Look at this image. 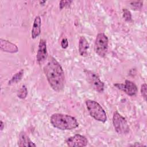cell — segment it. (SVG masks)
<instances>
[{
    "instance_id": "cell-1",
    "label": "cell",
    "mask_w": 147,
    "mask_h": 147,
    "mask_svg": "<svg viewBox=\"0 0 147 147\" xmlns=\"http://www.w3.org/2000/svg\"><path fill=\"white\" fill-rule=\"evenodd\" d=\"M43 70L52 88L56 92L61 91L64 87L65 76L59 63L52 56H49Z\"/></svg>"
},
{
    "instance_id": "cell-2",
    "label": "cell",
    "mask_w": 147,
    "mask_h": 147,
    "mask_svg": "<svg viewBox=\"0 0 147 147\" xmlns=\"http://www.w3.org/2000/svg\"><path fill=\"white\" fill-rule=\"evenodd\" d=\"M50 122L54 127L62 130L74 129L79 126L75 117L61 113L53 114L50 118Z\"/></svg>"
},
{
    "instance_id": "cell-3",
    "label": "cell",
    "mask_w": 147,
    "mask_h": 147,
    "mask_svg": "<svg viewBox=\"0 0 147 147\" xmlns=\"http://www.w3.org/2000/svg\"><path fill=\"white\" fill-rule=\"evenodd\" d=\"M86 105L90 115L92 118L102 123H105L106 121V113L97 102L87 99L86 100Z\"/></svg>"
},
{
    "instance_id": "cell-4",
    "label": "cell",
    "mask_w": 147,
    "mask_h": 147,
    "mask_svg": "<svg viewBox=\"0 0 147 147\" xmlns=\"http://www.w3.org/2000/svg\"><path fill=\"white\" fill-rule=\"evenodd\" d=\"M113 123L115 130L119 134H126L130 131L129 126L125 119L119 113L115 111L113 116Z\"/></svg>"
},
{
    "instance_id": "cell-5",
    "label": "cell",
    "mask_w": 147,
    "mask_h": 147,
    "mask_svg": "<svg viewBox=\"0 0 147 147\" xmlns=\"http://www.w3.org/2000/svg\"><path fill=\"white\" fill-rule=\"evenodd\" d=\"M109 40L107 36L103 33H99L97 34L94 44L95 53L100 57L105 56L108 49Z\"/></svg>"
},
{
    "instance_id": "cell-6",
    "label": "cell",
    "mask_w": 147,
    "mask_h": 147,
    "mask_svg": "<svg viewBox=\"0 0 147 147\" xmlns=\"http://www.w3.org/2000/svg\"><path fill=\"white\" fill-rule=\"evenodd\" d=\"M84 72L87 81L92 88L98 92H102L104 90L105 84L103 82L100 80L99 76L95 73L89 70H85Z\"/></svg>"
},
{
    "instance_id": "cell-7",
    "label": "cell",
    "mask_w": 147,
    "mask_h": 147,
    "mask_svg": "<svg viewBox=\"0 0 147 147\" xmlns=\"http://www.w3.org/2000/svg\"><path fill=\"white\" fill-rule=\"evenodd\" d=\"M114 86L118 89L123 91L129 96L136 95L138 91L137 87L135 83L129 80H126L125 84L115 83Z\"/></svg>"
},
{
    "instance_id": "cell-8",
    "label": "cell",
    "mask_w": 147,
    "mask_h": 147,
    "mask_svg": "<svg viewBox=\"0 0 147 147\" xmlns=\"http://www.w3.org/2000/svg\"><path fill=\"white\" fill-rule=\"evenodd\" d=\"M66 143L70 147H84L87 146L88 140L85 136L77 134L68 138Z\"/></svg>"
},
{
    "instance_id": "cell-9",
    "label": "cell",
    "mask_w": 147,
    "mask_h": 147,
    "mask_svg": "<svg viewBox=\"0 0 147 147\" xmlns=\"http://www.w3.org/2000/svg\"><path fill=\"white\" fill-rule=\"evenodd\" d=\"M48 57V52L46 41L44 39H41L39 42L36 59L37 63L40 65L45 62Z\"/></svg>"
},
{
    "instance_id": "cell-10",
    "label": "cell",
    "mask_w": 147,
    "mask_h": 147,
    "mask_svg": "<svg viewBox=\"0 0 147 147\" xmlns=\"http://www.w3.org/2000/svg\"><path fill=\"white\" fill-rule=\"evenodd\" d=\"M0 48L2 51L11 53H14L18 51V48L16 45L2 38L0 39Z\"/></svg>"
},
{
    "instance_id": "cell-11",
    "label": "cell",
    "mask_w": 147,
    "mask_h": 147,
    "mask_svg": "<svg viewBox=\"0 0 147 147\" xmlns=\"http://www.w3.org/2000/svg\"><path fill=\"white\" fill-rule=\"evenodd\" d=\"M18 145L20 147L36 146V145L30 140L29 137L24 131H21L19 135Z\"/></svg>"
},
{
    "instance_id": "cell-12",
    "label": "cell",
    "mask_w": 147,
    "mask_h": 147,
    "mask_svg": "<svg viewBox=\"0 0 147 147\" xmlns=\"http://www.w3.org/2000/svg\"><path fill=\"white\" fill-rule=\"evenodd\" d=\"M41 20L39 16L35 17L33 21V24L31 31V36L33 39H34L39 36L41 33Z\"/></svg>"
},
{
    "instance_id": "cell-13",
    "label": "cell",
    "mask_w": 147,
    "mask_h": 147,
    "mask_svg": "<svg viewBox=\"0 0 147 147\" xmlns=\"http://www.w3.org/2000/svg\"><path fill=\"white\" fill-rule=\"evenodd\" d=\"M89 48V43L84 36H80L79 41V52L81 56H87L88 49Z\"/></svg>"
},
{
    "instance_id": "cell-14",
    "label": "cell",
    "mask_w": 147,
    "mask_h": 147,
    "mask_svg": "<svg viewBox=\"0 0 147 147\" xmlns=\"http://www.w3.org/2000/svg\"><path fill=\"white\" fill-rule=\"evenodd\" d=\"M23 75H24V70L21 69L19 72H18L12 76L11 79L9 81L8 84L12 85V84L17 83L18 82H20L21 80Z\"/></svg>"
},
{
    "instance_id": "cell-15",
    "label": "cell",
    "mask_w": 147,
    "mask_h": 147,
    "mask_svg": "<svg viewBox=\"0 0 147 147\" xmlns=\"http://www.w3.org/2000/svg\"><path fill=\"white\" fill-rule=\"evenodd\" d=\"M28 95V89L26 86L23 85L17 92V96L21 99H25Z\"/></svg>"
},
{
    "instance_id": "cell-16",
    "label": "cell",
    "mask_w": 147,
    "mask_h": 147,
    "mask_svg": "<svg viewBox=\"0 0 147 147\" xmlns=\"http://www.w3.org/2000/svg\"><path fill=\"white\" fill-rule=\"evenodd\" d=\"M123 17L125 20L127 22H130L131 21V14L130 11L127 9H123Z\"/></svg>"
},
{
    "instance_id": "cell-17",
    "label": "cell",
    "mask_w": 147,
    "mask_h": 147,
    "mask_svg": "<svg viewBox=\"0 0 147 147\" xmlns=\"http://www.w3.org/2000/svg\"><path fill=\"white\" fill-rule=\"evenodd\" d=\"M146 88H147V86L145 83H144L141 85V94L145 101L146 100Z\"/></svg>"
},
{
    "instance_id": "cell-18",
    "label": "cell",
    "mask_w": 147,
    "mask_h": 147,
    "mask_svg": "<svg viewBox=\"0 0 147 147\" xmlns=\"http://www.w3.org/2000/svg\"><path fill=\"white\" fill-rule=\"evenodd\" d=\"M130 5L132 7L136 9H138L141 8V7L143 5V3L141 1H136V2H131L130 3Z\"/></svg>"
},
{
    "instance_id": "cell-19",
    "label": "cell",
    "mask_w": 147,
    "mask_h": 147,
    "mask_svg": "<svg viewBox=\"0 0 147 147\" xmlns=\"http://www.w3.org/2000/svg\"><path fill=\"white\" fill-rule=\"evenodd\" d=\"M72 2V1H65H65H61L59 3V8L61 10L64 7L69 6V5H71Z\"/></svg>"
},
{
    "instance_id": "cell-20",
    "label": "cell",
    "mask_w": 147,
    "mask_h": 147,
    "mask_svg": "<svg viewBox=\"0 0 147 147\" xmlns=\"http://www.w3.org/2000/svg\"><path fill=\"white\" fill-rule=\"evenodd\" d=\"M61 45L63 49H66L68 46V41L67 38H63L61 41Z\"/></svg>"
},
{
    "instance_id": "cell-21",
    "label": "cell",
    "mask_w": 147,
    "mask_h": 147,
    "mask_svg": "<svg viewBox=\"0 0 147 147\" xmlns=\"http://www.w3.org/2000/svg\"><path fill=\"white\" fill-rule=\"evenodd\" d=\"M5 127V124L3 123V122H2V121H1L0 122V129H1V131H2L3 129H4Z\"/></svg>"
}]
</instances>
